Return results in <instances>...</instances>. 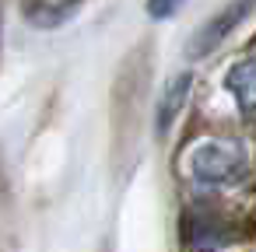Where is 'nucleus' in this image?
Masks as SVG:
<instances>
[{
    "label": "nucleus",
    "instance_id": "obj_2",
    "mask_svg": "<svg viewBox=\"0 0 256 252\" xmlns=\"http://www.w3.org/2000/svg\"><path fill=\"white\" fill-rule=\"evenodd\" d=\"M252 7H256V0H228V4H224L207 25H200V28L193 32V39H190V56L200 60V56L214 53L238 25L252 14Z\"/></svg>",
    "mask_w": 256,
    "mask_h": 252
},
{
    "label": "nucleus",
    "instance_id": "obj_1",
    "mask_svg": "<svg viewBox=\"0 0 256 252\" xmlns=\"http://www.w3.org/2000/svg\"><path fill=\"white\" fill-rule=\"evenodd\" d=\"M186 175L200 186V189H224L246 179L249 172V154L242 147V140H228V137H210V140H196L186 158H182Z\"/></svg>",
    "mask_w": 256,
    "mask_h": 252
},
{
    "label": "nucleus",
    "instance_id": "obj_7",
    "mask_svg": "<svg viewBox=\"0 0 256 252\" xmlns=\"http://www.w3.org/2000/svg\"><path fill=\"white\" fill-rule=\"evenodd\" d=\"M193 252H228V249H224V242H221V245H200V249H193Z\"/></svg>",
    "mask_w": 256,
    "mask_h": 252
},
{
    "label": "nucleus",
    "instance_id": "obj_6",
    "mask_svg": "<svg viewBox=\"0 0 256 252\" xmlns=\"http://www.w3.org/2000/svg\"><path fill=\"white\" fill-rule=\"evenodd\" d=\"M182 4H186V0H148V4H144V11H148V18L165 21V18L179 14V7H182Z\"/></svg>",
    "mask_w": 256,
    "mask_h": 252
},
{
    "label": "nucleus",
    "instance_id": "obj_5",
    "mask_svg": "<svg viewBox=\"0 0 256 252\" xmlns=\"http://www.w3.org/2000/svg\"><path fill=\"white\" fill-rule=\"evenodd\" d=\"M224 84H228L235 105L242 109V116H252L256 112V56H246V60L232 63Z\"/></svg>",
    "mask_w": 256,
    "mask_h": 252
},
{
    "label": "nucleus",
    "instance_id": "obj_4",
    "mask_svg": "<svg viewBox=\"0 0 256 252\" xmlns=\"http://www.w3.org/2000/svg\"><path fill=\"white\" fill-rule=\"evenodd\" d=\"M190 88H193V77L190 74H176L165 84V91L158 98V109H154V130H158V137H165L172 130V123L179 119V112H182V105L190 98Z\"/></svg>",
    "mask_w": 256,
    "mask_h": 252
},
{
    "label": "nucleus",
    "instance_id": "obj_3",
    "mask_svg": "<svg viewBox=\"0 0 256 252\" xmlns=\"http://www.w3.org/2000/svg\"><path fill=\"white\" fill-rule=\"evenodd\" d=\"M81 11V0H22V18L32 28H60Z\"/></svg>",
    "mask_w": 256,
    "mask_h": 252
}]
</instances>
